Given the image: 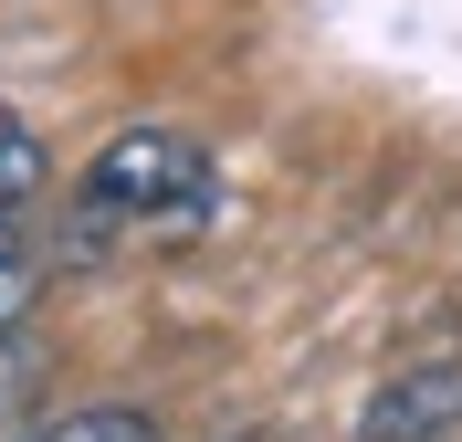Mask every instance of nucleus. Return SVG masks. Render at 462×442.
Masks as SVG:
<instances>
[{
    "instance_id": "f257e3e1",
    "label": "nucleus",
    "mask_w": 462,
    "mask_h": 442,
    "mask_svg": "<svg viewBox=\"0 0 462 442\" xmlns=\"http://www.w3.org/2000/svg\"><path fill=\"white\" fill-rule=\"evenodd\" d=\"M200 211H210V158L189 127H116L74 190L85 232H189Z\"/></svg>"
},
{
    "instance_id": "f03ea898",
    "label": "nucleus",
    "mask_w": 462,
    "mask_h": 442,
    "mask_svg": "<svg viewBox=\"0 0 462 442\" xmlns=\"http://www.w3.org/2000/svg\"><path fill=\"white\" fill-rule=\"evenodd\" d=\"M452 432H462V358H410L357 411V442H452Z\"/></svg>"
},
{
    "instance_id": "7ed1b4c3",
    "label": "nucleus",
    "mask_w": 462,
    "mask_h": 442,
    "mask_svg": "<svg viewBox=\"0 0 462 442\" xmlns=\"http://www.w3.org/2000/svg\"><path fill=\"white\" fill-rule=\"evenodd\" d=\"M22 442H169L147 411H126V400H95V411H63V421H32Z\"/></svg>"
},
{
    "instance_id": "20e7f679",
    "label": "nucleus",
    "mask_w": 462,
    "mask_h": 442,
    "mask_svg": "<svg viewBox=\"0 0 462 442\" xmlns=\"http://www.w3.org/2000/svg\"><path fill=\"white\" fill-rule=\"evenodd\" d=\"M42 179H53V147H42V127H11V117H0V211H22Z\"/></svg>"
},
{
    "instance_id": "39448f33",
    "label": "nucleus",
    "mask_w": 462,
    "mask_h": 442,
    "mask_svg": "<svg viewBox=\"0 0 462 442\" xmlns=\"http://www.w3.org/2000/svg\"><path fill=\"white\" fill-rule=\"evenodd\" d=\"M32 390H42V337L32 326H0V421L32 411Z\"/></svg>"
},
{
    "instance_id": "423d86ee",
    "label": "nucleus",
    "mask_w": 462,
    "mask_h": 442,
    "mask_svg": "<svg viewBox=\"0 0 462 442\" xmlns=\"http://www.w3.org/2000/svg\"><path fill=\"white\" fill-rule=\"evenodd\" d=\"M32 295H42V264L11 242V253H0V326H32Z\"/></svg>"
},
{
    "instance_id": "0eeeda50",
    "label": "nucleus",
    "mask_w": 462,
    "mask_h": 442,
    "mask_svg": "<svg viewBox=\"0 0 462 442\" xmlns=\"http://www.w3.org/2000/svg\"><path fill=\"white\" fill-rule=\"evenodd\" d=\"M231 442H263V432H231Z\"/></svg>"
}]
</instances>
